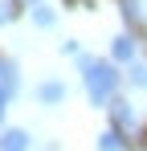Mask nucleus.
<instances>
[{
  "label": "nucleus",
  "mask_w": 147,
  "mask_h": 151,
  "mask_svg": "<svg viewBox=\"0 0 147 151\" xmlns=\"http://www.w3.org/2000/svg\"><path fill=\"white\" fill-rule=\"evenodd\" d=\"M4 110H8V94L0 90V119H4Z\"/></svg>",
  "instance_id": "12"
},
{
  "label": "nucleus",
  "mask_w": 147,
  "mask_h": 151,
  "mask_svg": "<svg viewBox=\"0 0 147 151\" xmlns=\"http://www.w3.org/2000/svg\"><path fill=\"white\" fill-rule=\"evenodd\" d=\"M0 90L12 98L17 90H21V74H17V61H4L0 57Z\"/></svg>",
  "instance_id": "3"
},
{
  "label": "nucleus",
  "mask_w": 147,
  "mask_h": 151,
  "mask_svg": "<svg viewBox=\"0 0 147 151\" xmlns=\"http://www.w3.org/2000/svg\"><path fill=\"white\" fill-rule=\"evenodd\" d=\"M98 151H122V131H102V139H98Z\"/></svg>",
  "instance_id": "8"
},
{
  "label": "nucleus",
  "mask_w": 147,
  "mask_h": 151,
  "mask_svg": "<svg viewBox=\"0 0 147 151\" xmlns=\"http://www.w3.org/2000/svg\"><path fill=\"white\" fill-rule=\"evenodd\" d=\"M8 17H12V4H4V0H0V25H4Z\"/></svg>",
  "instance_id": "11"
},
{
  "label": "nucleus",
  "mask_w": 147,
  "mask_h": 151,
  "mask_svg": "<svg viewBox=\"0 0 147 151\" xmlns=\"http://www.w3.org/2000/svg\"><path fill=\"white\" fill-rule=\"evenodd\" d=\"M110 57H115V61H135V37H131V33H119V37L110 41Z\"/></svg>",
  "instance_id": "4"
},
{
  "label": "nucleus",
  "mask_w": 147,
  "mask_h": 151,
  "mask_svg": "<svg viewBox=\"0 0 147 151\" xmlns=\"http://www.w3.org/2000/svg\"><path fill=\"white\" fill-rule=\"evenodd\" d=\"M0 151H29V135L17 131V127L4 131V135H0Z\"/></svg>",
  "instance_id": "6"
},
{
  "label": "nucleus",
  "mask_w": 147,
  "mask_h": 151,
  "mask_svg": "<svg viewBox=\"0 0 147 151\" xmlns=\"http://www.w3.org/2000/svg\"><path fill=\"white\" fill-rule=\"evenodd\" d=\"M29 17H33V25H37V29H53V21H57V17H53V8H45V4H33V8H29Z\"/></svg>",
  "instance_id": "7"
},
{
  "label": "nucleus",
  "mask_w": 147,
  "mask_h": 151,
  "mask_svg": "<svg viewBox=\"0 0 147 151\" xmlns=\"http://www.w3.org/2000/svg\"><path fill=\"white\" fill-rule=\"evenodd\" d=\"M82 86L94 106H106L119 90V70L115 61H102V57H82Z\"/></svg>",
  "instance_id": "1"
},
{
  "label": "nucleus",
  "mask_w": 147,
  "mask_h": 151,
  "mask_svg": "<svg viewBox=\"0 0 147 151\" xmlns=\"http://www.w3.org/2000/svg\"><path fill=\"white\" fill-rule=\"evenodd\" d=\"M61 98H66V86H61V82H41V86H37V102H45V106H57Z\"/></svg>",
  "instance_id": "5"
},
{
  "label": "nucleus",
  "mask_w": 147,
  "mask_h": 151,
  "mask_svg": "<svg viewBox=\"0 0 147 151\" xmlns=\"http://www.w3.org/2000/svg\"><path fill=\"white\" fill-rule=\"evenodd\" d=\"M110 114H115V127L119 131H135L139 127V114L131 110V102H122V98H110Z\"/></svg>",
  "instance_id": "2"
},
{
  "label": "nucleus",
  "mask_w": 147,
  "mask_h": 151,
  "mask_svg": "<svg viewBox=\"0 0 147 151\" xmlns=\"http://www.w3.org/2000/svg\"><path fill=\"white\" fill-rule=\"evenodd\" d=\"M122 17L131 25H143V0H122Z\"/></svg>",
  "instance_id": "9"
},
{
  "label": "nucleus",
  "mask_w": 147,
  "mask_h": 151,
  "mask_svg": "<svg viewBox=\"0 0 147 151\" xmlns=\"http://www.w3.org/2000/svg\"><path fill=\"white\" fill-rule=\"evenodd\" d=\"M127 82H131V86H139V90H147V65H143V61H131Z\"/></svg>",
  "instance_id": "10"
}]
</instances>
